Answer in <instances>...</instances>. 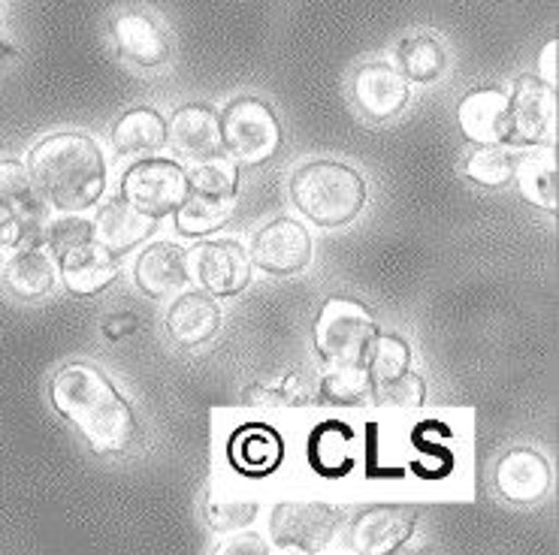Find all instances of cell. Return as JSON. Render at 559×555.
Listing matches in <instances>:
<instances>
[{"mask_svg": "<svg viewBox=\"0 0 559 555\" xmlns=\"http://www.w3.org/2000/svg\"><path fill=\"white\" fill-rule=\"evenodd\" d=\"M49 396L55 411L70 420L82 441L100 456L124 453L140 435L131 401L88 362H70L58 369L49 384Z\"/></svg>", "mask_w": 559, "mask_h": 555, "instance_id": "cell-1", "label": "cell"}, {"mask_svg": "<svg viewBox=\"0 0 559 555\" xmlns=\"http://www.w3.org/2000/svg\"><path fill=\"white\" fill-rule=\"evenodd\" d=\"M25 167L34 191L58 212H85L106 191L104 152L85 133L67 130L39 140Z\"/></svg>", "mask_w": 559, "mask_h": 555, "instance_id": "cell-2", "label": "cell"}, {"mask_svg": "<svg viewBox=\"0 0 559 555\" xmlns=\"http://www.w3.org/2000/svg\"><path fill=\"white\" fill-rule=\"evenodd\" d=\"M290 200L306 218L336 230L352 224L366 206V179L348 164L312 160L290 179Z\"/></svg>", "mask_w": 559, "mask_h": 555, "instance_id": "cell-3", "label": "cell"}, {"mask_svg": "<svg viewBox=\"0 0 559 555\" xmlns=\"http://www.w3.org/2000/svg\"><path fill=\"white\" fill-rule=\"evenodd\" d=\"M376 336V317L360 299L330 297L314 314L312 345L326 365H364Z\"/></svg>", "mask_w": 559, "mask_h": 555, "instance_id": "cell-4", "label": "cell"}, {"mask_svg": "<svg viewBox=\"0 0 559 555\" xmlns=\"http://www.w3.org/2000/svg\"><path fill=\"white\" fill-rule=\"evenodd\" d=\"M218 118L222 148L236 167H261L282 152V124L261 97H236Z\"/></svg>", "mask_w": 559, "mask_h": 555, "instance_id": "cell-5", "label": "cell"}, {"mask_svg": "<svg viewBox=\"0 0 559 555\" xmlns=\"http://www.w3.org/2000/svg\"><path fill=\"white\" fill-rule=\"evenodd\" d=\"M118 196L145 218H167L188 196V172L167 157H145L121 176Z\"/></svg>", "mask_w": 559, "mask_h": 555, "instance_id": "cell-6", "label": "cell"}, {"mask_svg": "<svg viewBox=\"0 0 559 555\" xmlns=\"http://www.w3.org/2000/svg\"><path fill=\"white\" fill-rule=\"evenodd\" d=\"M342 510L321 502H282L270 514V538L278 550L321 553L333 541Z\"/></svg>", "mask_w": 559, "mask_h": 555, "instance_id": "cell-7", "label": "cell"}, {"mask_svg": "<svg viewBox=\"0 0 559 555\" xmlns=\"http://www.w3.org/2000/svg\"><path fill=\"white\" fill-rule=\"evenodd\" d=\"M511 104V140L550 148L557 145V88L538 76H521L508 94Z\"/></svg>", "mask_w": 559, "mask_h": 555, "instance_id": "cell-8", "label": "cell"}, {"mask_svg": "<svg viewBox=\"0 0 559 555\" xmlns=\"http://www.w3.org/2000/svg\"><path fill=\"white\" fill-rule=\"evenodd\" d=\"M248 257L266 275H297L312 263V233L299 220L275 218L254 233Z\"/></svg>", "mask_w": 559, "mask_h": 555, "instance_id": "cell-9", "label": "cell"}, {"mask_svg": "<svg viewBox=\"0 0 559 555\" xmlns=\"http://www.w3.org/2000/svg\"><path fill=\"white\" fill-rule=\"evenodd\" d=\"M417 529V507L408 504H372L360 510L348 531L354 553L391 555L412 541Z\"/></svg>", "mask_w": 559, "mask_h": 555, "instance_id": "cell-10", "label": "cell"}, {"mask_svg": "<svg viewBox=\"0 0 559 555\" xmlns=\"http://www.w3.org/2000/svg\"><path fill=\"white\" fill-rule=\"evenodd\" d=\"M352 94L354 104L360 106V112L369 121L384 124L408 106L412 88H408V79L388 61H366L354 73Z\"/></svg>", "mask_w": 559, "mask_h": 555, "instance_id": "cell-11", "label": "cell"}, {"mask_svg": "<svg viewBox=\"0 0 559 555\" xmlns=\"http://www.w3.org/2000/svg\"><path fill=\"white\" fill-rule=\"evenodd\" d=\"M194 275L209 297H239L251 285V257L234 239H212L194 251Z\"/></svg>", "mask_w": 559, "mask_h": 555, "instance_id": "cell-12", "label": "cell"}, {"mask_svg": "<svg viewBox=\"0 0 559 555\" xmlns=\"http://www.w3.org/2000/svg\"><path fill=\"white\" fill-rule=\"evenodd\" d=\"M456 124L472 145H506L511 140V104L496 85L472 88L456 106Z\"/></svg>", "mask_w": 559, "mask_h": 555, "instance_id": "cell-13", "label": "cell"}, {"mask_svg": "<svg viewBox=\"0 0 559 555\" xmlns=\"http://www.w3.org/2000/svg\"><path fill=\"white\" fill-rule=\"evenodd\" d=\"M109 37L116 43L118 55L133 67L155 70L169 58V37L164 27L143 10H118L109 22Z\"/></svg>", "mask_w": 559, "mask_h": 555, "instance_id": "cell-14", "label": "cell"}, {"mask_svg": "<svg viewBox=\"0 0 559 555\" xmlns=\"http://www.w3.org/2000/svg\"><path fill=\"white\" fill-rule=\"evenodd\" d=\"M167 143L179 157L209 160L218 157L222 148V118L206 104L179 106L167 121Z\"/></svg>", "mask_w": 559, "mask_h": 555, "instance_id": "cell-15", "label": "cell"}, {"mask_svg": "<svg viewBox=\"0 0 559 555\" xmlns=\"http://www.w3.org/2000/svg\"><path fill=\"white\" fill-rule=\"evenodd\" d=\"M167 336L176 348L194 350L218 336L222 329V309L215 297H209L206 290H191L176 299L167 311Z\"/></svg>", "mask_w": 559, "mask_h": 555, "instance_id": "cell-16", "label": "cell"}, {"mask_svg": "<svg viewBox=\"0 0 559 555\" xmlns=\"http://www.w3.org/2000/svg\"><path fill=\"white\" fill-rule=\"evenodd\" d=\"M496 490L511 504L542 502L550 490V466L533 447L508 450L496 466Z\"/></svg>", "mask_w": 559, "mask_h": 555, "instance_id": "cell-17", "label": "cell"}, {"mask_svg": "<svg viewBox=\"0 0 559 555\" xmlns=\"http://www.w3.org/2000/svg\"><path fill=\"white\" fill-rule=\"evenodd\" d=\"M188 254L173 242H155L136 257L133 266V281L148 299L176 297L188 285Z\"/></svg>", "mask_w": 559, "mask_h": 555, "instance_id": "cell-18", "label": "cell"}, {"mask_svg": "<svg viewBox=\"0 0 559 555\" xmlns=\"http://www.w3.org/2000/svg\"><path fill=\"white\" fill-rule=\"evenodd\" d=\"M58 269H61V281L73 297H97L118 278L121 257L97 242H88L73 254L58 257Z\"/></svg>", "mask_w": 559, "mask_h": 555, "instance_id": "cell-19", "label": "cell"}, {"mask_svg": "<svg viewBox=\"0 0 559 555\" xmlns=\"http://www.w3.org/2000/svg\"><path fill=\"white\" fill-rule=\"evenodd\" d=\"M152 233H155V220L145 218L143 212H136L121 196L109 200L94 215V242L118 254V257L133 251L136 245H143Z\"/></svg>", "mask_w": 559, "mask_h": 555, "instance_id": "cell-20", "label": "cell"}, {"mask_svg": "<svg viewBox=\"0 0 559 555\" xmlns=\"http://www.w3.org/2000/svg\"><path fill=\"white\" fill-rule=\"evenodd\" d=\"M3 287L19 302H37L55 287V263L43 248H19L3 266Z\"/></svg>", "mask_w": 559, "mask_h": 555, "instance_id": "cell-21", "label": "cell"}, {"mask_svg": "<svg viewBox=\"0 0 559 555\" xmlns=\"http://www.w3.org/2000/svg\"><path fill=\"white\" fill-rule=\"evenodd\" d=\"M112 145L118 155H155L167 145V121L152 106H136L112 124Z\"/></svg>", "mask_w": 559, "mask_h": 555, "instance_id": "cell-22", "label": "cell"}, {"mask_svg": "<svg viewBox=\"0 0 559 555\" xmlns=\"http://www.w3.org/2000/svg\"><path fill=\"white\" fill-rule=\"evenodd\" d=\"M236 206V196H218V194H200V191H188L185 203L173 215H176V230L188 239H203V236L222 230L230 220Z\"/></svg>", "mask_w": 559, "mask_h": 555, "instance_id": "cell-23", "label": "cell"}, {"mask_svg": "<svg viewBox=\"0 0 559 555\" xmlns=\"http://www.w3.org/2000/svg\"><path fill=\"white\" fill-rule=\"evenodd\" d=\"M514 181L526 203L557 215V155L550 148H538L533 155L518 157Z\"/></svg>", "mask_w": 559, "mask_h": 555, "instance_id": "cell-24", "label": "cell"}, {"mask_svg": "<svg viewBox=\"0 0 559 555\" xmlns=\"http://www.w3.org/2000/svg\"><path fill=\"white\" fill-rule=\"evenodd\" d=\"M230 453L236 466L246 468L248 474H270L285 456V441L270 426H248L234 435Z\"/></svg>", "mask_w": 559, "mask_h": 555, "instance_id": "cell-25", "label": "cell"}, {"mask_svg": "<svg viewBox=\"0 0 559 555\" xmlns=\"http://www.w3.org/2000/svg\"><path fill=\"white\" fill-rule=\"evenodd\" d=\"M396 58H400V73L408 82H417V85L436 82L444 73V67H448V55H444L442 43L432 34L403 37V43L396 46Z\"/></svg>", "mask_w": 559, "mask_h": 555, "instance_id": "cell-26", "label": "cell"}, {"mask_svg": "<svg viewBox=\"0 0 559 555\" xmlns=\"http://www.w3.org/2000/svg\"><path fill=\"white\" fill-rule=\"evenodd\" d=\"M518 152H508L506 145H478L468 155L466 172L468 181H475L478 188H508L514 181V169H518Z\"/></svg>", "mask_w": 559, "mask_h": 555, "instance_id": "cell-27", "label": "cell"}, {"mask_svg": "<svg viewBox=\"0 0 559 555\" xmlns=\"http://www.w3.org/2000/svg\"><path fill=\"white\" fill-rule=\"evenodd\" d=\"M366 372H369V381L372 387L378 384H388L393 377H400L403 372L412 369V345L405 338L393 336V333H378L372 338V345L366 350Z\"/></svg>", "mask_w": 559, "mask_h": 555, "instance_id": "cell-28", "label": "cell"}, {"mask_svg": "<svg viewBox=\"0 0 559 555\" xmlns=\"http://www.w3.org/2000/svg\"><path fill=\"white\" fill-rule=\"evenodd\" d=\"M372 381L366 365H330V372L321 377V399L326 405H360L369 399Z\"/></svg>", "mask_w": 559, "mask_h": 555, "instance_id": "cell-29", "label": "cell"}, {"mask_svg": "<svg viewBox=\"0 0 559 555\" xmlns=\"http://www.w3.org/2000/svg\"><path fill=\"white\" fill-rule=\"evenodd\" d=\"M188 191H200V194H218V196H236L239 191V176H236V164H227L218 157L209 160H197V167L188 172Z\"/></svg>", "mask_w": 559, "mask_h": 555, "instance_id": "cell-30", "label": "cell"}, {"mask_svg": "<svg viewBox=\"0 0 559 555\" xmlns=\"http://www.w3.org/2000/svg\"><path fill=\"white\" fill-rule=\"evenodd\" d=\"M34 200H39V194L34 191V181H31L25 164L13 160V157H0V206L22 212Z\"/></svg>", "mask_w": 559, "mask_h": 555, "instance_id": "cell-31", "label": "cell"}, {"mask_svg": "<svg viewBox=\"0 0 559 555\" xmlns=\"http://www.w3.org/2000/svg\"><path fill=\"white\" fill-rule=\"evenodd\" d=\"M88 242H94V224L85 218H58L49 220V230H46V245L55 254V260L64 257V254H73L79 248H85Z\"/></svg>", "mask_w": 559, "mask_h": 555, "instance_id": "cell-32", "label": "cell"}, {"mask_svg": "<svg viewBox=\"0 0 559 555\" xmlns=\"http://www.w3.org/2000/svg\"><path fill=\"white\" fill-rule=\"evenodd\" d=\"M378 405H391V408H420L427 401V384L424 377L415 375L412 369L403 372L400 377H393L388 384H378L369 393Z\"/></svg>", "mask_w": 559, "mask_h": 555, "instance_id": "cell-33", "label": "cell"}, {"mask_svg": "<svg viewBox=\"0 0 559 555\" xmlns=\"http://www.w3.org/2000/svg\"><path fill=\"white\" fill-rule=\"evenodd\" d=\"M254 517H258V504L242 502V498H236V495L215 492L212 502H209V526L215 531L242 529V526H248Z\"/></svg>", "mask_w": 559, "mask_h": 555, "instance_id": "cell-34", "label": "cell"}, {"mask_svg": "<svg viewBox=\"0 0 559 555\" xmlns=\"http://www.w3.org/2000/svg\"><path fill=\"white\" fill-rule=\"evenodd\" d=\"M22 245V220L13 208L0 206V257L13 254Z\"/></svg>", "mask_w": 559, "mask_h": 555, "instance_id": "cell-35", "label": "cell"}, {"mask_svg": "<svg viewBox=\"0 0 559 555\" xmlns=\"http://www.w3.org/2000/svg\"><path fill=\"white\" fill-rule=\"evenodd\" d=\"M290 401H294V396L285 389L248 387L246 396H242V405H248V408H285Z\"/></svg>", "mask_w": 559, "mask_h": 555, "instance_id": "cell-36", "label": "cell"}, {"mask_svg": "<svg viewBox=\"0 0 559 555\" xmlns=\"http://www.w3.org/2000/svg\"><path fill=\"white\" fill-rule=\"evenodd\" d=\"M557 37L547 43L545 49H542V58H538V79L547 82V85H554L557 88Z\"/></svg>", "mask_w": 559, "mask_h": 555, "instance_id": "cell-37", "label": "cell"}, {"mask_svg": "<svg viewBox=\"0 0 559 555\" xmlns=\"http://www.w3.org/2000/svg\"><path fill=\"white\" fill-rule=\"evenodd\" d=\"M0 58H15V49L13 46H7L3 39H0Z\"/></svg>", "mask_w": 559, "mask_h": 555, "instance_id": "cell-38", "label": "cell"}]
</instances>
